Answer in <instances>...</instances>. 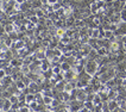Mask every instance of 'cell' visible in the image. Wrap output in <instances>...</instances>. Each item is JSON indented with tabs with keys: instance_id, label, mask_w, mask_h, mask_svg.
I'll return each instance as SVG.
<instances>
[{
	"instance_id": "obj_5",
	"label": "cell",
	"mask_w": 126,
	"mask_h": 112,
	"mask_svg": "<svg viewBox=\"0 0 126 112\" xmlns=\"http://www.w3.org/2000/svg\"><path fill=\"white\" fill-rule=\"evenodd\" d=\"M51 103H52V97L44 95V104L45 105H51Z\"/></svg>"
},
{
	"instance_id": "obj_4",
	"label": "cell",
	"mask_w": 126,
	"mask_h": 112,
	"mask_svg": "<svg viewBox=\"0 0 126 112\" xmlns=\"http://www.w3.org/2000/svg\"><path fill=\"white\" fill-rule=\"evenodd\" d=\"M84 106L89 110V111H94V103L93 101H89V100H86L84 103Z\"/></svg>"
},
{
	"instance_id": "obj_1",
	"label": "cell",
	"mask_w": 126,
	"mask_h": 112,
	"mask_svg": "<svg viewBox=\"0 0 126 112\" xmlns=\"http://www.w3.org/2000/svg\"><path fill=\"white\" fill-rule=\"evenodd\" d=\"M99 67H100V66L98 64V62H96L95 60H88L87 63H86V66H84V69H86L87 73H89L91 75H94Z\"/></svg>"
},
{
	"instance_id": "obj_6",
	"label": "cell",
	"mask_w": 126,
	"mask_h": 112,
	"mask_svg": "<svg viewBox=\"0 0 126 112\" xmlns=\"http://www.w3.org/2000/svg\"><path fill=\"white\" fill-rule=\"evenodd\" d=\"M43 14H44V12H42V10H37V12H36V16H37V17H41Z\"/></svg>"
},
{
	"instance_id": "obj_2",
	"label": "cell",
	"mask_w": 126,
	"mask_h": 112,
	"mask_svg": "<svg viewBox=\"0 0 126 112\" xmlns=\"http://www.w3.org/2000/svg\"><path fill=\"white\" fill-rule=\"evenodd\" d=\"M11 106H12V101L10 100V98H1V111H10Z\"/></svg>"
},
{
	"instance_id": "obj_7",
	"label": "cell",
	"mask_w": 126,
	"mask_h": 112,
	"mask_svg": "<svg viewBox=\"0 0 126 112\" xmlns=\"http://www.w3.org/2000/svg\"><path fill=\"white\" fill-rule=\"evenodd\" d=\"M54 55H56V56H61V51L58 49H54Z\"/></svg>"
},
{
	"instance_id": "obj_9",
	"label": "cell",
	"mask_w": 126,
	"mask_h": 112,
	"mask_svg": "<svg viewBox=\"0 0 126 112\" xmlns=\"http://www.w3.org/2000/svg\"><path fill=\"white\" fill-rule=\"evenodd\" d=\"M121 38H123V43H124V45H125V48H126V35L123 36Z\"/></svg>"
},
{
	"instance_id": "obj_8",
	"label": "cell",
	"mask_w": 126,
	"mask_h": 112,
	"mask_svg": "<svg viewBox=\"0 0 126 112\" xmlns=\"http://www.w3.org/2000/svg\"><path fill=\"white\" fill-rule=\"evenodd\" d=\"M47 1H48V2H49L50 5H54V4H55V2H57V1H58V0H47Z\"/></svg>"
},
{
	"instance_id": "obj_3",
	"label": "cell",
	"mask_w": 126,
	"mask_h": 112,
	"mask_svg": "<svg viewBox=\"0 0 126 112\" xmlns=\"http://www.w3.org/2000/svg\"><path fill=\"white\" fill-rule=\"evenodd\" d=\"M117 106H119V104H118V101H117L115 99H113V100H110V101H108L110 111H114V109H115Z\"/></svg>"
}]
</instances>
